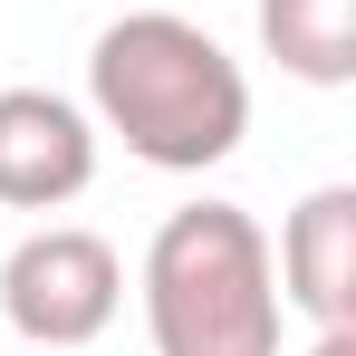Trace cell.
Segmentation results:
<instances>
[{
  "label": "cell",
  "instance_id": "277c9868",
  "mask_svg": "<svg viewBox=\"0 0 356 356\" xmlns=\"http://www.w3.org/2000/svg\"><path fill=\"white\" fill-rule=\"evenodd\" d=\"M97 183V116L58 87H0V202L58 212Z\"/></svg>",
  "mask_w": 356,
  "mask_h": 356
},
{
  "label": "cell",
  "instance_id": "5b68a950",
  "mask_svg": "<svg viewBox=\"0 0 356 356\" xmlns=\"http://www.w3.org/2000/svg\"><path fill=\"white\" fill-rule=\"evenodd\" d=\"M270 270H280V308H298L308 327H356V183H318L298 202Z\"/></svg>",
  "mask_w": 356,
  "mask_h": 356
},
{
  "label": "cell",
  "instance_id": "6da1fadb",
  "mask_svg": "<svg viewBox=\"0 0 356 356\" xmlns=\"http://www.w3.org/2000/svg\"><path fill=\"white\" fill-rule=\"evenodd\" d=\"M87 106H97L106 135H125L135 164H154V174H212L250 135V77H241V58L183 0H154V10H125V19L97 29V49H87Z\"/></svg>",
  "mask_w": 356,
  "mask_h": 356
},
{
  "label": "cell",
  "instance_id": "7a4b0ae2",
  "mask_svg": "<svg viewBox=\"0 0 356 356\" xmlns=\"http://www.w3.org/2000/svg\"><path fill=\"white\" fill-rule=\"evenodd\" d=\"M280 270L241 202H183L145 241V337L154 356H280Z\"/></svg>",
  "mask_w": 356,
  "mask_h": 356
},
{
  "label": "cell",
  "instance_id": "52a82bcc",
  "mask_svg": "<svg viewBox=\"0 0 356 356\" xmlns=\"http://www.w3.org/2000/svg\"><path fill=\"white\" fill-rule=\"evenodd\" d=\"M308 356H356V327H318V337H308Z\"/></svg>",
  "mask_w": 356,
  "mask_h": 356
},
{
  "label": "cell",
  "instance_id": "8992f818",
  "mask_svg": "<svg viewBox=\"0 0 356 356\" xmlns=\"http://www.w3.org/2000/svg\"><path fill=\"white\" fill-rule=\"evenodd\" d=\"M260 49L298 87H347L356 77V0H260Z\"/></svg>",
  "mask_w": 356,
  "mask_h": 356
},
{
  "label": "cell",
  "instance_id": "3957f363",
  "mask_svg": "<svg viewBox=\"0 0 356 356\" xmlns=\"http://www.w3.org/2000/svg\"><path fill=\"white\" fill-rule=\"evenodd\" d=\"M125 308V260L106 232H77V222H39L0 260V318L29 337L39 356H67L87 337H106Z\"/></svg>",
  "mask_w": 356,
  "mask_h": 356
}]
</instances>
